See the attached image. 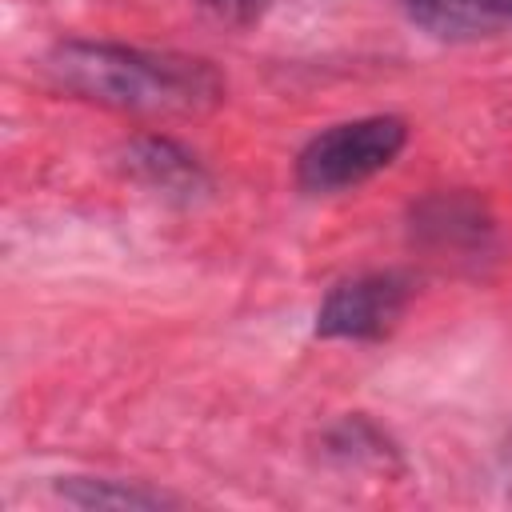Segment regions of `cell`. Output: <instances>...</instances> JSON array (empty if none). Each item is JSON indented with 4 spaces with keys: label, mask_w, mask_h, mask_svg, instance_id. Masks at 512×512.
I'll list each match as a JSON object with an SVG mask.
<instances>
[{
    "label": "cell",
    "mask_w": 512,
    "mask_h": 512,
    "mask_svg": "<svg viewBox=\"0 0 512 512\" xmlns=\"http://www.w3.org/2000/svg\"><path fill=\"white\" fill-rule=\"evenodd\" d=\"M408 140V124L400 116H368V120H348L316 140L296 160V184L304 192H340L352 188L380 168H388Z\"/></svg>",
    "instance_id": "cell-2"
},
{
    "label": "cell",
    "mask_w": 512,
    "mask_h": 512,
    "mask_svg": "<svg viewBox=\"0 0 512 512\" xmlns=\"http://www.w3.org/2000/svg\"><path fill=\"white\" fill-rule=\"evenodd\" d=\"M408 280L396 272H372L344 280L328 292L316 312V336H344V340H380L388 336L404 308H408Z\"/></svg>",
    "instance_id": "cell-3"
},
{
    "label": "cell",
    "mask_w": 512,
    "mask_h": 512,
    "mask_svg": "<svg viewBox=\"0 0 512 512\" xmlns=\"http://www.w3.org/2000/svg\"><path fill=\"white\" fill-rule=\"evenodd\" d=\"M60 492L64 496H72L76 504H136V508H152V504H164V496H156V492H132V488H104V484H96V480H80V484H60Z\"/></svg>",
    "instance_id": "cell-5"
},
{
    "label": "cell",
    "mask_w": 512,
    "mask_h": 512,
    "mask_svg": "<svg viewBox=\"0 0 512 512\" xmlns=\"http://www.w3.org/2000/svg\"><path fill=\"white\" fill-rule=\"evenodd\" d=\"M412 20L444 40L500 36L512 28V0H404Z\"/></svg>",
    "instance_id": "cell-4"
},
{
    "label": "cell",
    "mask_w": 512,
    "mask_h": 512,
    "mask_svg": "<svg viewBox=\"0 0 512 512\" xmlns=\"http://www.w3.org/2000/svg\"><path fill=\"white\" fill-rule=\"evenodd\" d=\"M48 68L64 88L128 112H200L220 100V76L184 56L116 44H64Z\"/></svg>",
    "instance_id": "cell-1"
}]
</instances>
